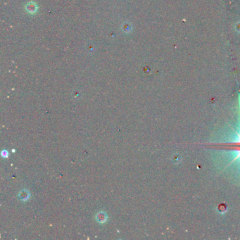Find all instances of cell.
<instances>
[{"label":"cell","instance_id":"obj_1","mask_svg":"<svg viewBox=\"0 0 240 240\" xmlns=\"http://www.w3.org/2000/svg\"><path fill=\"white\" fill-rule=\"evenodd\" d=\"M236 29L238 30L239 32H240V23H238V24L237 25V27H236Z\"/></svg>","mask_w":240,"mask_h":240}]
</instances>
